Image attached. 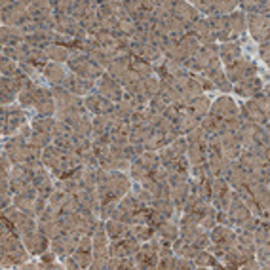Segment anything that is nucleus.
<instances>
[{"label": "nucleus", "mask_w": 270, "mask_h": 270, "mask_svg": "<svg viewBox=\"0 0 270 270\" xmlns=\"http://www.w3.org/2000/svg\"><path fill=\"white\" fill-rule=\"evenodd\" d=\"M48 78L49 80H61V76H63V72H61V68H57V67H49L48 68Z\"/></svg>", "instance_id": "nucleus-1"}, {"label": "nucleus", "mask_w": 270, "mask_h": 270, "mask_svg": "<svg viewBox=\"0 0 270 270\" xmlns=\"http://www.w3.org/2000/svg\"><path fill=\"white\" fill-rule=\"evenodd\" d=\"M52 259H53V255H49V253L42 255V261H46V262H48V261H52Z\"/></svg>", "instance_id": "nucleus-2"}]
</instances>
